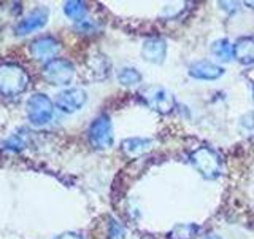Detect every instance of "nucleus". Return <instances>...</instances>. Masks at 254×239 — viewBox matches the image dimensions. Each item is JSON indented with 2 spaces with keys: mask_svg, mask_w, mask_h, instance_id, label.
<instances>
[{
  "mask_svg": "<svg viewBox=\"0 0 254 239\" xmlns=\"http://www.w3.org/2000/svg\"><path fill=\"white\" fill-rule=\"evenodd\" d=\"M149 139H141V137H132V139H126L123 142V151L127 156H138L141 153H145L146 150L151 147Z\"/></svg>",
  "mask_w": 254,
  "mask_h": 239,
  "instance_id": "ddd939ff",
  "label": "nucleus"
},
{
  "mask_svg": "<svg viewBox=\"0 0 254 239\" xmlns=\"http://www.w3.org/2000/svg\"><path fill=\"white\" fill-rule=\"evenodd\" d=\"M43 77L48 83L54 86L68 85L75 77V67L67 59L56 58L50 62H46V66L43 69Z\"/></svg>",
  "mask_w": 254,
  "mask_h": 239,
  "instance_id": "f03ea898",
  "label": "nucleus"
},
{
  "mask_svg": "<svg viewBox=\"0 0 254 239\" xmlns=\"http://www.w3.org/2000/svg\"><path fill=\"white\" fill-rule=\"evenodd\" d=\"M56 239H81L78 235L75 233H65V235H61L59 238H56Z\"/></svg>",
  "mask_w": 254,
  "mask_h": 239,
  "instance_id": "6ab92c4d",
  "label": "nucleus"
},
{
  "mask_svg": "<svg viewBox=\"0 0 254 239\" xmlns=\"http://www.w3.org/2000/svg\"><path fill=\"white\" fill-rule=\"evenodd\" d=\"M29 77L21 66L14 62L0 64V94L14 98L27 90Z\"/></svg>",
  "mask_w": 254,
  "mask_h": 239,
  "instance_id": "f257e3e1",
  "label": "nucleus"
},
{
  "mask_svg": "<svg viewBox=\"0 0 254 239\" xmlns=\"http://www.w3.org/2000/svg\"><path fill=\"white\" fill-rule=\"evenodd\" d=\"M46 19H48L46 8H35V10H32L26 18L18 22V26H16V34L18 35L30 34V32L43 27L46 24Z\"/></svg>",
  "mask_w": 254,
  "mask_h": 239,
  "instance_id": "1a4fd4ad",
  "label": "nucleus"
},
{
  "mask_svg": "<svg viewBox=\"0 0 254 239\" xmlns=\"http://www.w3.org/2000/svg\"><path fill=\"white\" fill-rule=\"evenodd\" d=\"M124 227L121 225L119 222L116 220H110V225H108V238L110 239H124Z\"/></svg>",
  "mask_w": 254,
  "mask_h": 239,
  "instance_id": "a211bd4d",
  "label": "nucleus"
},
{
  "mask_svg": "<svg viewBox=\"0 0 254 239\" xmlns=\"http://www.w3.org/2000/svg\"><path fill=\"white\" fill-rule=\"evenodd\" d=\"M211 51L214 56H218L221 61H230L234 58V45L227 38H222L214 42L211 46Z\"/></svg>",
  "mask_w": 254,
  "mask_h": 239,
  "instance_id": "4468645a",
  "label": "nucleus"
},
{
  "mask_svg": "<svg viewBox=\"0 0 254 239\" xmlns=\"http://www.w3.org/2000/svg\"><path fill=\"white\" fill-rule=\"evenodd\" d=\"M234 58L250 66L254 62V37H242L234 43Z\"/></svg>",
  "mask_w": 254,
  "mask_h": 239,
  "instance_id": "f8f14e48",
  "label": "nucleus"
},
{
  "mask_svg": "<svg viewBox=\"0 0 254 239\" xmlns=\"http://www.w3.org/2000/svg\"><path fill=\"white\" fill-rule=\"evenodd\" d=\"M222 74L224 69L210 61H197L189 67V75L197 80H218Z\"/></svg>",
  "mask_w": 254,
  "mask_h": 239,
  "instance_id": "9b49d317",
  "label": "nucleus"
},
{
  "mask_svg": "<svg viewBox=\"0 0 254 239\" xmlns=\"http://www.w3.org/2000/svg\"><path fill=\"white\" fill-rule=\"evenodd\" d=\"M86 102V93L79 88H70V90L61 91L56 98V106L65 114H73L79 110Z\"/></svg>",
  "mask_w": 254,
  "mask_h": 239,
  "instance_id": "0eeeda50",
  "label": "nucleus"
},
{
  "mask_svg": "<svg viewBox=\"0 0 254 239\" xmlns=\"http://www.w3.org/2000/svg\"><path fill=\"white\" fill-rule=\"evenodd\" d=\"M27 118L34 124H45L48 123L54 115V107L51 99L45 94H34L30 96L26 104Z\"/></svg>",
  "mask_w": 254,
  "mask_h": 239,
  "instance_id": "20e7f679",
  "label": "nucleus"
},
{
  "mask_svg": "<svg viewBox=\"0 0 254 239\" xmlns=\"http://www.w3.org/2000/svg\"><path fill=\"white\" fill-rule=\"evenodd\" d=\"M165 53H167V45H165V40H162V38L151 37V38H146L145 42H143L141 56L148 62H153V64L164 62Z\"/></svg>",
  "mask_w": 254,
  "mask_h": 239,
  "instance_id": "9d476101",
  "label": "nucleus"
},
{
  "mask_svg": "<svg viewBox=\"0 0 254 239\" xmlns=\"http://www.w3.org/2000/svg\"><path fill=\"white\" fill-rule=\"evenodd\" d=\"M89 140L92 147L99 150L111 147V143H113V127H111V121L107 115H100L92 121L89 127Z\"/></svg>",
  "mask_w": 254,
  "mask_h": 239,
  "instance_id": "423d86ee",
  "label": "nucleus"
},
{
  "mask_svg": "<svg viewBox=\"0 0 254 239\" xmlns=\"http://www.w3.org/2000/svg\"><path fill=\"white\" fill-rule=\"evenodd\" d=\"M253 96H254V86H253Z\"/></svg>",
  "mask_w": 254,
  "mask_h": 239,
  "instance_id": "412c9836",
  "label": "nucleus"
},
{
  "mask_svg": "<svg viewBox=\"0 0 254 239\" xmlns=\"http://www.w3.org/2000/svg\"><path fill=\"white\" fill-rule=\"evenodd\" d=\"M59 51L58 40L53 37H40L30 43V54L37 61H53Z\"/></svg>",
  "mask_w": 254,
  "mask_h": 239,
  "instance_id": "6e6552de",
  "label": "nucleus"
},
{
  "mask_svg": "<svg viewBox=\"0 0 254 239\" xmlns=\"http://www.w3.org/2000/svg\"><path fill=\"white\" fill-rule=\"evenodd\" d=\"M205 239H221L219 236H214V235H210V236H206Z\"/></svg>",
  "mask_w": 254,
  "mask_h": 239,
  "instance_id": "aec40b11",
  "label": "nucleus"
},
{
  "mask_svg": "<svg viewBox=\"0 0 254 239\" xmlns=\"http://www.w3.org/2000/svg\"><path fill=\"white\" fill-rule=\"evenodd\" d=\"M118 80L126 86H130V85H137L141 82V74L133 67H124L121 69V72L118 74Z\"/></svg>",
  "mask_w": 254,
  "mask_h": 239,
  "instance_id": "dca6fc26",
  "label": "nucleus"
},
{
  "mask_svg": "<svg viewBox=\"0 0 254 239\" xmlns=\"http://www.w3.org/2000/svg\"><path fill=\"white\" fill-rule=\"evenodd\" d=\"M64 11L68 16L70 19L73 21H83V18L86 16L87 8L83 2H76V0H71V2H65L64 5Z\"/></svg>",
  "mask_w": 254,
  "mask_h": 239,
  "instance_id": "2eb2a0df",
  "label": "nucleus"
},
{
  "mask_svg": "<svg viewBox=\"0 0 254 239\" xmlns=\"http://www.w3.org/2000/svg\"><path fill=\"white\" fill-rule=\"evenodd\" d=\"M141 98L146 102V106L151 107L153 110L159 112V114L167 115L170 114L175 107V98L172 93H169L164 88L159 86H151L146 88L145 91H141Z\"/></svg>",
  "mask_w": 254,
  "mask_h": 239,
  "instance_id": "39448f33",
  "label": "nucleus"
},
{
  "mask_svg": "<svg viewBox=\"0 0 254 239\" xmlns=\"http://www.w3.org/2000/svg\"><path fill=\"white\" fill-rule=\"evenodd\" d=\"M198 231V227L195 225H177L170 233L172 239H192Z\"/></svg>",
  "mask_w": 254,
  "mask_h": 239,
  "instance_id": "f3484780",
  "label": "nucleus"
},
{
  "mask_svg": "<svg viewBox=\"0 0 254 239\" xmlns=\"http://www.w3.org/2000/svg\"><path fill=\"white\" fill-rule=\"evenodd\" d=\"M190 163L194 164L195 169L206 179L218 177L221 172V159L213 150L200 147L190 155Z\"/></svg>",
  "mask_w": 254,
  "mask_h": 239,
  "instance_id": "7ed1b4c3",
  "label": "nucleus"
}]
</instances>
